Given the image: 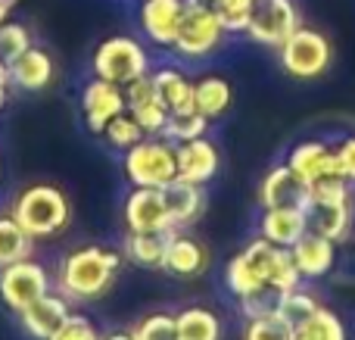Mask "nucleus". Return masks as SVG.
<instances>
[{
    "instance_id": "obj_31",
    "label": "nucleus",
    "mask_w": 355,
    "mask_h": 340,
    "mask_svg": "<svg viewBox=\"0 0 355 340\" xmlns=\"http://www.w3.org/2000/svg\"><path fill=\"white\" fill-rule=\"evenodd\" d=\"M100 137H103V141L110 144L112 150L125 153V150H131L137 141H144V137H147V131H144L141 125H137V119L131 116L128 110H125V112H119V116L112 119L110 125H106L103 135H100Z\"/></svg>"
},
{
    "instance_id": "obj_19",
    "label": "nucleus",
    "mask_w": 355,
    "mask_h": 340,
    "mask_svg": "<svg viewBox=\"0 0 355 340\" xmlns=\"http://www.w3.org/2000/svg\"><path fill=\"white\" fill-rule=\"evenodd\" d=\"M10 78H12V87H19V91L37 94V91H44V87L53 85L56 62H53V56H50L44 47L31 44V47L25 50L19 60L10 62Z\"/></svg>"
},
{
    "instance_id": "obj_12",
    "label": "nucleus",
    "mask_w": 355,
    "mask_h": 340,
    "mask_svg": "<svg viewBox=\"0 0 355 340\" xmlns=\"http://www.w3.org/2000/svg\"><path fill=\"white\" fill-rule=\"evenodd\" d=\"M287 162L293 169V175L302 181L306 187H312L315 181L331 178V175H340L337 169V153L327 141H318V137H309V141H300L290 147Z\"/></svg>"
},
{
    "instance_id": "obj_37",
    "label": "nucleus",
    "mask_w": 355,
    "mask_h": 340,
    "mask_svg": "<svg viewBox=\"0 0 355 340\" xmlns=\"http://www.w3.org/2000/svg\"><path fill=\"white\" fill-rule=\"evenodd\" d=\"M277 303H281V294L275 287H262V291H252L237 300L243 318H259V316H268V312H277Z\"/></svg>"
},
{
    "instance_id": "obj_36",
    "label": "nucleus",
    "mask_w": 355,
    "mask_h": 340,
    "mask_svg": "<svg viewBox=\"0 0 355 340\" xmlns=\"http://www.w3.org/2000/svg\"><path fill=\"white\" fill-rule=\"evenodd\" d=\"M135 340H178V318L172 312H147L131 328Z\"/></svg>"
},
{
    "instance_id": "obj_5",
    "label": "nucleus",
    "mask_w": 355,
    "mask_h": 340,
    "mask_svg": "<svg viewBox=\"0 0 355 340\" xmlns=\"http://www.w3.org/2000/svg\"><path fill=\"white\" fill-rule=\"evenodd\" d=\"M227 41L225 25L218 22L215 10L206 0H187L184 6L181 25H178V35L172 44V53L184 62H196L206 60V56L218 53L221 44Z\"/></svg>"
},
{
    "instance_id": "obj_27",
    "label": "nucleus",
    "mask_w": 355,
    "mask_h": 340,
    "mask_svg": "<svg viewBox=\"0 0 355 340\" xmlns=\"http://www.w3.org/2000/svg\"><path fill=\"white\" fill-rule=\"evenodd\" d=\"M296 340H349V331L337 312L318 306L306 322L296 325Z\"/></svg>"
},
{
    "instance_id": "obj_7",
    "label": "nucleus",
    "mask_w": 355,
    "mask_h": 340,
    "mask_svg": "<svg viewBox=\"0 0 355 340\" xmlns=\"http://www.w3.org/2000/svg\"><path fill=\"white\" fill-rule=\"evenodd\" d=\"M50 291H53V275L35 256L0 266V303L10 312H16V316Z\"/></svg>"
},
{
    "instance_id": "obj_16",
    "label": "nucleus",
    "mask_w": 355,
    "mask_h": 340,
    "mask_svg": "<svg viewBox=\"0 0 355 340\" xmlns=\"http://www.w3.org/2000/svg\"><path fill=\"white\" fill-rule=\"evenodd\" d=\"M290 256H293L302 281L327 278V275L334 272V266H337V241L321 237V235H315V231H306V235L290 247Z\"/></svg>"
},
{
    "instance_id": "obj_40",
    "label": "nucleus",
    "mask_w": 355,
    "mask_h": 340,
    "mask_svg": "<svg viewBox=\"0 0 355 340\" xmlns=\"http://www.w3.org/2000/svg\"><path fill=\"white\" fill-rule=\"evenodd\" d=\"M10 87H12V78H10V66L0 60V110H3L6 97H10Z\"/></svg>"
},
{
    "instance_id": "obj_17",
    "label": "nucleus",
    "mask_w": 355,
    "mask_h": 340,
    "mask_svg": "<svg viewBox=\"0 0 355 340\" xmlns=\"http://www.w3.org/2000/svg\"><path fill=\"white\" fill-rule=\"evenodd\" d=\"M309 187L293 175L287 162H277L259 181V203L262 210H275V206H306Z\"/></svg>"
},
{
    "instance_id": "obj_20",
    "label": "nucleus",
    "mask_w": 355,
    "mask_h": 340,
    "mask_svg": "<svg viewBox=\"0 0 355 340\" xmlns=\"http://www.w3.org/2000/svg\"><path fill=\"white\" fill-rule=\"evenodd\" d=\"M162 200H166L168 219H172V228L184 231L202 216L206 210V191L202 185H190L184 178H175L162 187Z\"/></svg>"
},
{
    "instance_id": "obj_21",
    "label": "nucleus",
    "mask_w": 355,
    "mask_h": 340,
    "mask_svg": "<svg viewBox=\"0 0 355 340\" xmlns=\"http://www.w3.org/2000/svg\"><path fill=\"white\" fill-rule=\"evenodd\" d=\"M306 231V212L300 206H275V210H262V216H259V237L271 241L275 247L290 250Z\"/></svg>"
},
{
    "instance_id": "obj_26",
    "label": "nucleus",
    "mask_w": 355,
    "mask_h": 340,
    "mask_svg": "<svg viewBox=\"0 0 355 340\" xmlns=\"http://www.w3.org/2000/svg\"><path fill=\"white\" fill-rule=\"evenodd\" d=\"M166 244L168 235H125V262H135L141 269H162Z\"/></svg>"
},
{
    "instance_id": "obj_13",
    "label": "nucleus",
    "mask_w": 355,
    "mask_h": 340,
    "mask_svg": "<svg viewBox=\"0 0 355 340\" xmlns=\"http://www.w3.org/2000/svg\"><path fill=\"white\" fill-rule=\"evenodd\" d=\"M125 100H128V112L147 135H162L168 122V106L162 103L159 91H156L153 75H144V78L125 85Z\"/></svg>"
},
{
    "instance_id": "obj_15",
    "label": "nucleus",
    "mask_w": 355,
    "mask_h": 340,
    "mask_svg": "<svg viewBox=\"0 0 355 340\" xmlns=\"http://www.w3.org/2000/svg\"><path fill=\"white\" fill-rule=\"evenodd\" d=\"M69 312H72V303L53 287L41 300H35L28 309L19 312V325L31 340H50L56 334V328L69 318Z\"/></svg>"
},
{
    "instance_id": "obj_43",
    "label": "nucleus",
    "mask_w": 355,
    "mask_h": 340,
    "mask_svg": "<svg viewBox=\"0 0 355 340\" xmlns=\"http://www.w3.org/2000/svg\"><path fill=\"white\" fill-rule=\"evenodd\" d=\"M0 178H3V162H0Z\"/></svg>"
},
{
    "instance_id": "obj_10",
    "label": "nucleus",
    "mask_w": 355,
    "mask_h": 340,
    "mask_svg": "<svg viewBox=\"0 0 355 340\" xmlns=\"http://www.w3.org/2000/svg\"><path fill=\"white\" fill-rule=\"evenodd\" d=\"M125 110H128V100H125L122 85L91 75V81L81 87V116L91 135H103L106 125Z\"/></svg>"
},
{
    "instance_id": "obj_1",
    "label": "nucleus",
    "mask_w": 355,
    "mask_h": 340,
    "mask_svg": "<svg viewBox=\"0 0 355 340\" xmlns=\"http://www.w3.org/2000/svg\"><path fill=\"white\" fill-rule=\"evenodd\" d=\"M125 266L122 250L103 247V244H85V247L69 250L60 260L53 287L69 300V303H94L106 297L116 284L119 272Z\"/></svg>"
},
{
    "instance_id": "obj_11",
    "label": "nucleus",
    "mask_w": 355,
    "mask_h": 340,
    "mask_svg": "<svg viewBox=\"0 0 355 340\" xmlns=\"http://www.w3.org/2000/svg\"><path fill=\"white\" fill-rule=\"evenodd\" d=\"M187 0H137V28L153 47L172 50Z\"/></svg>"
},
{
    "instance_id": "obj_33",
    "label": "nucleus",
    "mask_w": 355,
    "mask_h": 340,
    "mask_svg": "<svg viewBox=\"0 0 355 340\" xmlns=\"http://www.w3.org/2000/svg\"><path fill=\"white\" fill-rule=\"evenodd\" d=\"M206 3L215 10V16L225 25L227 35H243L246 25H250L252 3L256 0H206Z\"/></svg>"
},
{
    "instance_id": "obj_22",
    "label": "nucleus",
    "mask_w": 355,
    "mask_h": 340,
    "mask_svg": "<svg viewBox=\"0 0 355 340\" xmlns=\"http://www.w3.org/2000/svg\"><path fill=\"white\" fill-rule=\"evenodd\" d=\"M302 212H306L309 231H315L321 237H331V241H343L352 228L355 200L352 203H315V200H306Z\"/></svg>"
},
{
    "instance_id": "obj_9",
    "label": "nucleus",
    "mask_w": 355,
    "mask_h": 340,
    "mask_svg": "<svg viewBox=\"0 0 355 340\" xmlns=\"http://www.w3.org/2000/svg\"><path fill=\"white\" fill-rule=\"evenodd\" d=\"M122 219L128 235H168V231H175L159 187H131L125 194Z\"/></svg>"
},
{
    "instance_id": "obj_30",
    "label": "nucleus",
    "mask_w": 355,
    "mask_h": 340,
    "mask_svg": "<svg viewBox=\"0 0 355 340\" xmlns=\"http://www.w3.org/2000/svg\"><path fill=\"white\" fill-rule=\"evenodd\" d=\"M296 325L284 318L281 312H268L259 318H246L243 325V340H293Z\"/></svg>"
},
{
    "instance_id": "obj_8",
    "label": "nucleus",
    "mask_w": 355,
    "mask_h": 340,
    "mask_svg": "<svg viewBox=\"0 0 355 340\" xmlns=\"http://www.w3.org/2000/svg\"><path fill=\"white\" fill-rule=\"evenodd\" d=\"M300 6L296 0H256L252 16L243 35L259 47L277 50L296 28H300Z\"/></svg>"
},
{
    "instance_id": "obj_14",
    "label": "nucleus",
    "mask_w": 355,
    "mask_h": 340,
    "mask_svg": "<svg viewBox=\"0 0 355 340\" xmlns=\"http://www.w3.org/2000/svg\"><path fill=\"white\" fill-rule=\"evenodd\" d=\"M221 169V153L212 144V137H193V141L178 144V178L190 181V185H202L218 175Z\"/></svg>"
},
{
    "instance_id": "obj_42",
    "label": "nucleus",
    "mask_w": 355,
    "mask_h": 340,
    "mask_svg": "<svg viewBox=\"0 0 355 340\" xmlns=\"http://www.w3.org/2000/svg\"><path fill=\"white\" fill-rule=\"evenodd\" d=\"M10 10H12L10 0H0V22H3V19H10Z\"/></svg>"
},
{
    "instance_id": "obj_38",
    "label": "nucleus",
    "mask_w": 355,
    "mask_h": 340,
    "mask_svg": "<svg viewBox=\"0 0 355 340\" xmlns=\"http://www.w3.org/2000/svg\"><path fill=\"white\" fill-rule=\"evenodd\" d=\"M50 340H103V334H100V328L85 316V312L72 309L69 312V318L56 328V334Z\"/></svg>"
},
{
    "instance_id": "obj_25",
    "label": "nucleus",
    "mask_w": 355,
    "mask_h": 340,
    "mask_svg": "<svg viewBox=\"0 0 355 340\" xmlns=\"http://www.w3.org/2000/svg\"><path fill=\"white\" fill-rule=\"evenodd\" d=\"M175 318L178 340H221V318L209 306H187Z\"/></svg>"
},
{
    "instance_id": "obj_41",
    "label": "nucleus",
    "mask_w": 355,
    "mask_h": 340,
    "mask_svg": "<svg viewBox=\"0 0 355 340\" xmlns=\"http://www.w3.org/2000/svg\"><path fill=\"white\" fill-rule=\"evenodd\" d=\"M103 340H135V337H131V331H110V334H103Z\"/></svg>"
},
{
    "instance_id": "obj_29",
    "label": "nucleus",
    "mask_w": 355,
    "mask_h": 340,
    "mask_svg": "<svg viewBox=\"0 0 355 340\" xmlns=\"http://www.w3.org/2000/svg\"><path fill=\"white\" fill-rule=\"evenodd\" d=\"M209 119L200 116L196 110H181V112H168V122L162 128V137H168L172 144H184L193 141V137L209 135Z\"/></svg>"
},
{
    "instance_id": "obj_32",
    "label": "nucleus",
    "mask_w": 355,
    "mask_h": 340,
    "mask_svg": "<svg viewBox=\"0 0 355 340\" xmlns=\"http://www.w3.org/2000/svg\"><path fill=\"white\" fill-rule=\"evenodd\" d=\"M225 287L231 291L234 300H240V297H246V294L262 291V287H268V284H262V281H259V275L250 269L246 256L237 253V256H231V260H227V266H225Z\"/></svg>"
},
{
    "instance_id": "obj_28",
    "label": "nucleus",
    "mask_w": 355,
    "mask_h": 340,
    "mask_svg": "<svg viewBox=\"0 0 355 340\" xmlns=\"http://www.w3.org/2000/svg\"><path fill=\"white\" fill-rule=\"evenodd\" d=\"M35 250V241L25 235V228L12 219V212H0V266H10L16 260H25Z\"/></svg>"
},
{
    "instance_id": "obj_18",
    "label": "nucleus",
    "mask_w": 355,
    "mask_h": 340,
    "mask_svg": "<svg viewBox=\"0 0 355 340\" xmlns=\"http://www.w3.org/2000/svg\"><path fill=\"white\" fill-rule=\"evenodd\" d=\"M162 269L168 275H175V278H196V275H202L209 269V250L193 235H184V231L175 228L168 231Z\"/></svg>"
},
{
    "instance_id": "obj_24",
    "label": "nucleus",
    "mask_w": 355,
    "mask_h": 340,
    "mask_svg": "<svg viewBox=\"0 0 355 340\" xmlns=\"http://www.w3.org/2000/svg\"><path fill=\"white\" fill-rule=\"evenodd\" d=\"M150 75H153V85L159 91L162 103L168 106V112L193 110V78L181 66H159Z\"/></svg>"
},
{
    "instance_id": "obj_34",
    "label": "nucleus",
    "mask_w": 355,
    "mask_h": 340,
    "mask_svg": "<svg viewBox=\"0 0 355 340\" xmlns=\"http://www.w3.org/2000/svg\"><path fill=\"white\" fill-rule=\"evenodd\" d=\"M31 44L35 41H31L28 25L16 22V19H3V22H0V60H3L6 66H10L12 60H19Z\"/></svg>"
},
{
    "instance_id": "obj_35",
    "label": "nucleus",
    "mask_w": 355,
    "mask_h": 340,
    "mask_svg": "<svg viewBox=\"0 0 355 340\" xmlns=\"http://www.w3.org/2000/svg\"><path fill=\"white\" fill-rule=\"evenodd\" d=\"M318 297H315L312 291H309L306 284H300V287H293V291H287V294H281V303H277V312H281L284 318H290L293 325H300V322H306L309 316H312L315 309H318Z\"/></svg>"
},
{
    "instance_id": "obj_3",
    "label": "nucleus",
    "mask_w": 355,
    "mask_h": 340,
    "mask_svg": "<svg viewBox=\"0 0 355 340\" xmlns=\"http://www.w3.org/2000/svg\"><path fill=\"white\" fill-rule=\"evenodd\" d=\"M150 72H153L150 69V50L135 35H110L91 53V75L112 81V85L125 87Z\"/></svg>"
},
{
    "instance_id": "obj_4",
    "label": "nucleus",
    "mask_w": 355,
    "mask_h": 340,
    "mask_svg": "<svg viewBox=\"0 0 355 340\" xmlns=\"http://www.w3.org/2000/svg\"><path fill=\"white\" fill-rule=\"evenodd\" d=\"M122 172L131 187H166L178 178V144L162 135H147L125 150Z\"/></svg>"
},
{
    "instance_id": "obj_6",
    "label": "nucleus",
    "mask_w": 355,
    "mask_h": 340,
    "mask_svg": "<svg viewBox=\"0 0 355 340\" xmlns=\"http://www.w3.org/2000/svg\"><path fill=\"white\" fill-rule=\"evenodd\" d=\"M277 62H281V69L290 78L315 81L331 69L334 47H331V41H327V35L300 25V28L277 47Z\"/></svg>"
},
{
    "instance_id": "obj_2",
    "label": "nucleus",
    "mask_w": 355,
    "mask_h": 340,
    "mask_svg": "<svg viewBox=\"0 0 355 340\" xmlns=\"http://www.w3.org/2000/svg\"><path fill=\"white\" fill-rule=\"evenodd\" d=\"M10 212L19 225L25 228V235L31 241H56L62 237L75 222V210L69 194L60 185L50 181H35L25 185L22 191L12 197Z\"/></svg>"
},
{
    "instance_id": "obj_44",
    "label": "nucleus",
    "mask_w": 355,
    "mask_h": 340,
    "mask_svg": "<svg viewBox=\"0 0 355 340\" xmlns=\"http://www.w3.org/2000/svg\"><path fill=\"white\" fill-rule=\"evenodd\" d=\"M293 340H296V337H293Z\"/></svg>"
},
{
    "instance_id": "obj_23",
    "label": "nucleus",
    "mask_w": 355,
    "mask_h": 340,
    "mask_svg": "<svg viewBox=\"0 0 355 340\" xmlns=\"http://www.w3.org/2000/svg\"><path fill=\"white\" fill-rule=\"evenodd\" d=\"M234 103V87L227 78L221 75H202V78H193V110L200 116H206L209 122L227 116Z\"/></svg>"
},
{
    "instance_id": "obj_39",
    "label": "nucleus",
    "mask_w": 355,
    "mask_h": 340,
    "mask_svg": "<svg viewBox=\"0 0 355 340\" xmlns=\"http://www.w3.org/2000/svg\"><path fill=\"white\" fill-rule=\"evenodd\" d=\"M334 153H337V169H340V175H343L346 181H352V185H355V135H346L343 141L334 147Z\"/></svg>"
}]
</instances>
